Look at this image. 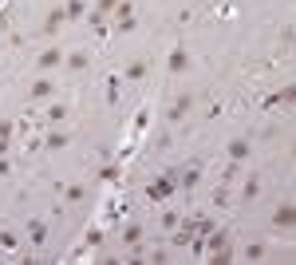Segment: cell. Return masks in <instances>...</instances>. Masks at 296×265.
Listing matches in <instances>:
<instances>
[{
  "mask_svg": "<svg viewBox=\"0 0 296 265\" xmlns=\"http://www.w3.org/2000/svg\"><path fill=\"white\" fill-rule=\"evenodd\" d=\"M170 72H186V52H182V48L170 52Z\"/></svg>",
  "mask_w": 296,
  "mask_h": 265,
  "instance_id": "cell-8",
  "label": "cell"
},
{
  "mask_svg": "<svg viewBox=\"0 0 296 265\" xmlns=\"http://www.w3.org/2000/svg\"><path fill=\"white\" fill-rule=\"evenodd\" d=\"M142 75H146V63H131L127 68V79H142Z\"/></svg>",
  "mask_w": 296,
  "mask_h": 265,
  "instance_id": "cell-12",
  "label": "cell"
},
{
  "mask_svg": "<svg viewBox=\"0 0 296 265\" xmlns=\"http://www.w3.org/2000/svg\"><path fill=\"white\" fill-rule=\"evenodd\" d=\"M47 119H63V103H52V107H47Z\"/></svg>",
  "mask_w": 296,
  "mask_h": 265,
  "instance_id": "cell-16",
  "label": "cell"
},
{
  "mask_svg": "<svg viewBox=\"0 0 296 265\" xmlns=\"http://www.w3.org/2000/svg\"><path fill=\"white\" fill-rule=\"evenodd\" d=\"M63 198H67V202H79V198H83V186H67V194H63Z\"/></svg>",
  "mask_w": 296,
  "mask_h": 265,
  "instance_id": "cell-14",
  "label": "cell"
},
{
  "mask_svg": "<svg viewBox=\"0 0 296 265\" xmlns=\"http://www.w3.org/2000/svg\"><path fill=\"white\" fill-rule=\"evenodd\" d=\"M229 159H233V162L249 159V139H233V143H229Z\"/></svg>",
  "mask_w": 296,
  "mask_h": 265,
  "instance_id": "cell-3",
  "label": "cell"
},
{
  "mask_svg": "<svg viewBox=\"0 0 296 265\" xmlns=\"http://www.w3.org/2000/svg\"><path fill=\"white\" fill-rule=\"evenodd\" d=\"M138 237H142V230H138V226H127V230H122V241H127V246H134Z\"/></svg>",
  "mask_w": 296,
  "mask_h": 265,
  "instance_id": "cell-11",
  "label": "cell"
},
{
  "mask_svg": "<svg viewBox=\"0 0 296 265\" xmlns=\"http://www.w3.org/2000/svg\"><path fill=\"white\" fill-rule=\"evenodd\" d=\"M170 190H174V178H158V182H150V186H146V198H150V202H166Z\"/></svg>",
  "mask_w": 296,
  "mask_h": 265,
  "instance_id": "cell-1",
  "label": "cell"
},
{
  "mask_svg": "<svg viewBox=\"0 0 296 265\" xmlns=\"http://www.w3.org/2000/svg\"><path fill=\"white\" fill-rule=\"evenodd\" d=\"M0 135H4V139H8V135H12V123H0Z\"/></svg>",
  "mask_w": 296,
  "mask_h": 265,
  "instance_id": "cell-17",
  "label": "cell"
},
{
  "mask_svg": "<svg viewBox=\"0 0 296 265\" xmlns=\"http://www.w3.org/2000/svg\"><path fill=\"white\" fill-rule=\"evenodd\" d=\"M56 63H63V52L59 48H52V52H44V56L36 59V68H56Z\"/></svg>",
  "mask_w": 296,
  "mask_h": 265,
  "instance_id": "cell-4",
  "label": "cell"
},
{
  "mask_svg": "<svg viewBox=\"0 0 296 265\" xmlns=\"http://www.w3.org/2000/svg\"><path fill=\"white\" fill-rule=\"evenodd\" d=\"M32 241H36V246L44 241V226H40V222H32Z\"/></svg>",
  "mask_w": 296,
  "mask_h": 265,
  "instance_id": "cell-15",
  "label": "cell"
},
{
  "mask_svg": "<svg viewBox=\"0 0 296 265\" xmlns=\"http://www.w3.org/2000/svg\"><path fill=\"white\" fill-rule=\"evenodd\" d=\"M118 8V0H99V4H95V12H115Z\"/></svg>",
  "mask_w": 296,
  "mask_h": 265,
  "instance_id": "cell-13",
  "label": "cell"
},
{
  "mask_svg": "<svg viewBox=\"0 0 296 265\" xmlns=\"http://www.w3.org/2000/svg\"><path fill=\"white\" fill-rule=\"evenodd\" d=\"M47 95H52V83H47V79L32 83V91H28V99H47Z\"/></svg>",
  "mask_w": 296,
  "mask_h": 265,
  "instance_id": "cell-7",
  "label": "cell"
},
{
  "mask_svg": "<svg viewBox=\"0 0 296 265\" xmlns=\"http://www.w3.org/2000/svg\"><path fill=\"white\" fill-rule=\"evenodd\" d=\"M83 12H87V4H83V0H67V8H63V16H67V20H79Z\"/></svg>",
  "mask_w": 296,
  "mask_h": 265,
  "instance_id": "cell-6",
  "label": "cell"
},
{
  "mask_svg": "<svg viewBox=\"0 0 296 265\" xmlns=\"http://www.w3.org/2000/svg\"><path fill=\"white\" fill-rule=\"evenodd\" d=\"M292 222H296L292 202H281V206H277V214H273V226H277V230H292Z\"/></svg>",
  "mask_w": 296,
  "mask_h": 265,
  "instance_id": "cell-2",
  "label": "cell"
},
{
  "mask_svg": "<svg viewBox=\"0 0 296 265\" xmlns=\"http://www.w3.org/2000/svg\"><path fill=\"white\" fill-rule=\"evenodd\" d=\"M63 143H67V135H63V131H52V135H47V147H52V150H59Z\"/></svg>",
  "mask_w": 296,
  "mask_h": 265,
  "instance_id": "cell-10",
  "label": "cell"
},
{
  "mask_svg": "<svg viewBox=\"0 0 296 265\" xmlns=\"http://www.w3.org/2000/svg\"><path fill=\"white\" fill-rule=\"evenodd\" d=\"M67 68H71V72H83V68H87V56H83V52L67 56Z\"/></svg>",
  "mask_w": 296,
  "mask_h": 265,
  "instance_id": "cell-9",
  "label": "cell"
},
{
  "mask_svg": "<svg viewBox=\"0 0 296 265\" xmlns=\"http://www.w3.org/2000/svg\"><path fill=\"white\" fill-rule=\"evenodd\" d=\"M190 107H193V95H182V99H178V103H174V111H170V119H174V123H178V119L186 115Z\"/></svg>",
  "mask_w": 296,
  "mask_h": 265,
  "instance_id": "cell-5",
  "label": "cell"
}]
</instances>
